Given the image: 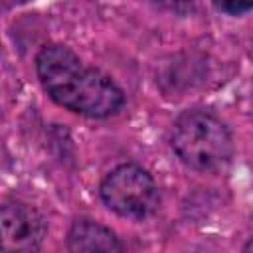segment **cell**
<instances>
[{"label": "cell", "mask_w": 253, "mask_h": 253, "mask_svg": "<svg viewBox=\"0 0 253 253\" xmlns=\"http://www.w3.org/2000/svg\"><path fill=\"white\" fill-rule=\"evenodd\" d=\"M36 73L49 99L71 113L103 119L115 115L125 103L123 91L111 77L85 65L65 45L42 47L36 55Z\"/></svg>", "instance_id": "6da1fadb"}, {"label": "cell", "mask_w": 253, "mask_h": 253, "mask_svg": "<svg viewBox=\"0 0 253 253\" xmlns=\"http://www.w3.org/2000/svg\"><path fill=\"white\" fill-rule=\"evenodd\" d=\"M170 144L188 168L202 174H219L233 158V140L225 123L202 109L184 111L176 119Z\"/></svg>", "instance_id": "7a4b0ae2"}, {"label": "cell", "mask_w": 253, "mask_h": 253, "mask_svg": "<svg viewBox=\"0 0 253 253\" xmlns=\"http://www.w3.org/2000/svg\"><path fill=\"white\" fill-rule=\"evenodd\" d=\"M99 194L103 204L121 217L146 219L160 206V192L152 176L138 164H121L101 182Z\"/></svg>", "instance_id": "3957f363"}, {"label": "cell", "mask_w": 253, "mask_h": 253, "mask_svg": "<svg viewBox=\"0 0 253 253\" xmlns=\"http://www.w3.org/2000/svg\"><path fill=\"white\" fill-rule=\"evenodd\" d=\"M47 235L43 215L22 202L0 206V249L4 251H38Z\"/></svg>", "instance_id": "277c9868"}, {"label": "cell", "mask_w": 253, "mask_h": 253, "mask_svg": "<svg viewBox=\"0 0 253 253\" xmlns=\"http://www.w3.org/2000/svg\"><path fill=\"white\" fill-rule=\"evenodd\" d=\"M67 249L73 253H117L123 251V245L109 227L93 219H77L67 233Z\"/></svg>", "instance_id": "5b68a950"}, {"label": "cell", "mask_w": 253, "mask_h": 253, "mask_svg": "<svg viewBox=\"0 0 253 253\" xmlns=\"http://www.w3.org/2000/svg\"><path fill=\"white\" fill-rule=\"evenodd\" d=\"M213 6L229 16H243L253 8V0H211Z\"/></svg>", "instance_id": "8992f818"}, {"label": "cell", "mask_w": 253, "mask_h": 253, "mask_svg": "<svg viewBox=\"0 0 253 253\" xmlns=\"http://www.w3.org/2000/svg\"><path fill=\"white\" fill-rule=\"evenodd\" d=\"M152 2L176 14H188L194 8V0H152Z\"/></svg>", "instance_id": "52a82bcc"}]
</instances>
